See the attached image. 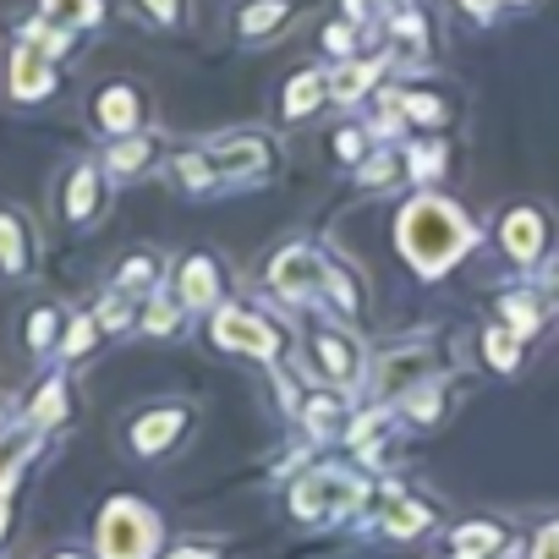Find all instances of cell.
<instances>
[{"label":"cell","mask_w":559,"mask_h":559,"mask_svg":"<svg viewBox=\"0 0 559 559\" xmlns=\"http://www.w3.org/2000/svg\"><path fill=\"white\" fill-rule=\"evenodd\" d=\"M209 159H214V170H219V176H252V170H269V159H274V154H269V143H263L258 132H252V138H247V132H236V138H219Z\"/></svg>","instance_id":"cell-7"},{"label":"cell","mask_w":559,"mask_h":559,"mask_svg":"<svg viewBox=\"0 0 559 559\" xmlns=\"http://www.w3.org/2000/svg\"><path fill=\"white\" fill-rule=\"evenodd\" d=\"M379 72H384V61H346V67L330 78V94H335V99H362V88H368Z\"/></svg>","instance_id":"cell-18"},{"label":"cell","mask_w":559,"mask_h":559,"mask_svg":"<svg viewBox=\"0 0 559 559\" xmlns=\"http://www.w3.org/2000/svg\"><path fill=\"white\" fill-rule=\"evenodd\" d=\"M368 510H373V521H379L390 537H412V532L428 526V510H423L417 499H406L401 488H373V493H368Z\"/></svg>","instance_id":"cell-6"},{"label":"cell","mask_w":559,"mask_h":559,"mask_svg":"<svg viewBox=\"0 0 559 559\" xmlns=\"http://www.w3.org/2000/svg\"><path fill=\"white\" fill-rule=\"evenodd\" d=\"M181 428H187V412H148V417L132 428V450H138V455H154V450H165Z\"/></svg>","instance_id":"cell-14"},{"label":"cell","mask_w":559,"mask_h":559,"mask_svg":"<svg viewBox=\"0 0 559 559\" xmlns=\"http://www.w3.org/2000/svg\"><path fill=\"white\" fill-rule=\"evenodd\" d=\"M390 176H395V165H390V154H373V159H368V165L357 170V181H368V187H384Z\"/></svg>","instance_id":"cell-33"},{"label":"cell","mask_w":559,"mask_h":559,"mask_svg":"<svg viewBox=\"0 0 559 559\" xmlns=\"http://www.w3.org/2000/svg\"><path fill=\"white\" fill-rule=\"evenodd\" d=\"M50 330H56V313H50V308H45V313H39V319H34V324H28V346H34V352H39V346H45V341H50Z\"/></svg>","instance_id":"cell-36"},{"label":"cell","mask_w":559,"mask_h":559,"mask_svg":"<svg viewBox=\"0 0 559 559\" xmlns=\"http://www.w3.org/2000/svg\"><path fill=\"white\" fill-rule=\"evenodd\" d=\"M308 428H313V439H330V433L341 428V401L313 395V406H308Z\"/></svg>","instance_id":"cell-27"},{"label":"cell","mask_w":559,"mask_h":559,"mask_svg":"<svg viewBox=\"0 0 559 559\" xmlns=\"http://www.w3.org/2000/svg\"><path fill=\"white\" fill-rule=\"evenodd\" d=\"M61 412H67V384L56 379V384H45V395H39V406H34L28 417H34V423H56Z\"/></svg>","instance_id":"cell-28"},{"label":"cell","mask_w":559,"mask_h":559,"mask_svg":"<svg viewBox=\"0 0 559 559\" xmlns=\"http://www.w3.org/2000/svg\"><path fill=\"white\" fill-rule=\"evenodd\" d=\"M0 537H7V504H0Z\"/></svg>","instance_id":"cell-42"},{"label":"cell","mask_w":559,"mask_h":559,"mask_svg":"<svg viewBox=\"0 0 559 559\" xmlns=\"http://www.w3.org/2000/svg\"><path fill=\"white\" fill-rule=\"evenodd\" d=\"M99 17H105L99 0H45V23H56V28H67V34H78V28H88V23H99Z\"/></svg>","instance_id":"cell-17"},{"label":"cell","mask_w":559,"mask_h":559,"mask_svg":"<svg viewBox=\"0 0 559 559\" xmlns=\"http://www.w3.org/2000/svg\"><path fill=\"white\" fill-rule=\"evenodd\" d=\"M488 548H499V526L493 521H466L455 532V559H483Z\"/></svg>","instance_id":"cell-19"},{"label":"cell","mask_w":559,"mask_h":559,"mask_svg":"<svg viewBox=\"0 0 559 559\" xmlns=\"http://www.w3.org/2000/svg\"><path fill=\"white\" fill-rule=\"evenodd\" d=\"M324 88H330L324 72H302V78H292V83H286V116H292V121L313 116V110L324 105Z\"/></svg>","instance_id":"cell-15"},{"label":"cell","mask_w":559,"mask_h":559,"mask_svg":"<svg viewBox=\"0 0 559 559\" xmlns=\"http://www.w3.org/2000/svg\"><path fill=\"white\" fill-rule=\"evenodd\" d=\"M368 499V488L357 477H341V472H313L292 488V510L302 521H319V515H346Z\"/></svg>","instance_id":"cell-3"},{"label":"cell","mask_w":559,"mask_h":559,"mask_svg":"<svg viewBox=\"0 0 559 559\" xmlns=\"http://www.w3.org/2000/svg\"><path fill=\"white\" fill-rule=\"evenodd\" d=\"M292 12H302L297 0H247V7L236 12V34H241V39H263V34H274L280 23H292Z\"/></svg>","instance_id":"cell-11"},{"label":"cell","mask_w":559,"mask_h":559,"mask_svg":"<svg viewBox=\"0 0 559 559\" xmlns=\"http://www.w3.org/2000/svg\"><path fill=\"white\" fill-rule=\"evenodd\" d=\"M219 297V269L214 258H187L181 263V302L187 308H209Z\"/></svg>","instance_id":"cell-13"},{"label":"cell","mask_w":559,"mask_h":559,"mask_svg":"<svg viewBox=\"0 0 559 559\" xmlns=\"http://www.w3.org/2000/svg\"><path fill=\"white\" fill-rule=\"evenodd\" d=\"M170 559H209V548H176Z\"/></svg>","instance_id":"cell-40"},{"label":"cell","mask_w":559,"mask_h":559,"mask_svg":"<svg viewBox=\"0 0 559 559\" xmlns=\"http://www.w3.org/2000/svg\"><path fill=\"white\" fill-rule=\"evenodd\" d=\"M324 50L346 61V56H352V28H341V23H330V28H324Z\"/></svg>","instance_id":"cell-34"},{"label":"cell","mask_w":559,"mask_h":559,"mask_svg":"<svg viewBox=\"0 0 559 559\" xmlns=\"http://www.w3.org/2000/svg\"><path fill=\"white\" fill-rule=\"evenodd\" d=\"M439 401H444L439 390H412V417L417 423H439V412H444Z\"/></svg>","instance_id":"cell-31"},{"label":"cell","mask_w":559,"mask_h":559,"mask_svg":"<svg viewBox=\"0 0 559 559\" xmlns=\"http://www.w3.org/2000/svg\"><path fill=\"white\" fill-rule=\"evenodd\" d=\"M335 154L341 159H357L362 154V132H335Z\"/></svg>","instance_id":"cell-38"},{"label":"cell","mask_w":559,"mask_h":559,"mask_svg":"<svg viewBox=\"0 0 559 559\" xmlns=\"http://www.w3.org/2000/svg\"><path fill=\"white\" fill-rule=\"evenodd\" d=\"M159 543V521L138 499H116L99 521V554L105 559H148Z\"/></svg>","instance_id":"cell-2"},{"label":"cell","mask_w":559,"mask_h":559,"mask_svg":"<svg viewBox=\"0 0 559 559\" xmlns=\"http://www.w3.org/2000/svg\"><path fill=\"white\" fill-rule=\"evenodd\" d=\"M94 198H99V176L94 170H78L72 187H67V214L72 219H88L94 214Z\"/></svg>","instance_id":"cell-23"},{"label":"cell","mask_w":559,"mask_h":559,"mask_svg":"<svg viewBox=\"0 0 559 559\" xmlns=\"http://www.w3.org/2000/svg\"><path fill=\"white\" fill-rule=\"evenodd\" d=\"M214 341L225 352H252V357H280V330H269L258 313H241V308H225L214 319Z\"/></svg>","instance_id":"cell-5"},{"label":"cell","mask_w":559,"mask_h":559,"mask_svg":"<svg viewBox=\"0 0 559 559\" xmlns=\"http://www.w3.org/2000/svg\"><path fill=\"white\" fill-rule=\"evenodd\" d=\"M269 274H274L280 297H292V302H308V297L324 292V258L313 247H286V252L274 258Z\"/></svg>","instance_id":"cell-4"},{"label":"cell","mask_w":559,"mask_h":559,"mask_svg":"<svg viewBox=\"0 0 559 559\" xmlns=\"http://www.w3.org/2000/svg\"><path fill=\"white\" fill-rule=\"evenodd\" d=\"M472 225L461 219V209H450L444 198H417L406 214H401V252L428 269V274H444L466 247H472Z\"/></svg>","instance_id":"cell-1"},{"label":"cell","mask_w":559,"mask_h":559,"mask_svg":"<svg viewBox=\"0 0 559 559\" xmlns=\"http://www.w3.org/2000/svg\"><path fill=\"white\" fill-rule=\"evenodd\" d=\"M472 12H493V7H504V0H466Z\"/></svg>","instance_id":"cell-41"},{"label":"cell","mask_w":559,"mask_h":559,"mask_svg":"<svg viewBox=\"0 0 559 559\" xmlns=\"http://www.w3.org/2000/svg\"><path fill=\"white\" fill-rule=\"evenodd\" d=\"M401 110H406L412 121H423V127H439V121H444V105H439V99H423V94H406Z\"/></svg>","instance_id":"cell-29"},{"label":"cell","mask_w":559,"mask_h":559,"mask_svg":"<svg viewBox=\"0 0 559 559\" xmlns=\"http://www.w3.org/2000/svg\"><path fill=\"white\" fill-rule=\"evenodd\" d=\"M324 292L341 302V313H346V319H357V313H362V292H357V280H352L341 263H324Z\"/></svg>","instance_id":"cell-20"},{"label":"cell","mask_w":559,"mask_h":559,"mask_svg":"<svg viewBox=\"0 0 559 559\" xmlns=\"http://www.w3.org/2000/svg\"><path fill=\"white\" fill-rule=\"evenodd\" d=\"M412 170H417V181H428L439 170V148H412Z\"/></svg>","instance_id":"cell-35"},{"label":"cell","mask_w":559,"mask_h":559,"mask_svg":"<svg viewBox=\"0 0 559 559\" xmlns=\"http://www.w3.org/2000/svg\"><path fill=\"white\" fill-rule=\"evenodd\" d=\"M88 341H94V324H88V319H78V324H72V335H67V357L88 352Z\"/></svg>","instance_id":"cell-37"},{"label":"cell","mask_w":559,"mask_h":559,"mask_svg":"<svg viewBox=\"0 0 559 559\" xmlns=\"http://www.w3.org/2000/svg\"><path fill=\"white\" fill-rule=\"evenodd\" d=\"M537 247H543V219H537L532 209H510V214H504V252H510L515 263H532Z\"/></svg>","instance_id":"cell-12"},{"label":"cell","mask_w":559,"mask_h":559,"mask_svg":"<svg viewBox=\"0 0 559 559\" xmlns=\"http://www.w3.org/2000/svg\"><path fill=\"white\" fill-rule=\"evenodd\" d=\"M313 357H319V368H324L330 379H341V384H352V379L362 373V352H357V341L341 335V330H319V335H313Z\"/></svg>","instance_id":"cell-9"},{"label":"cell","mask_w":559,"mask_h":559,"mask_svg":"<svg viewBox=\"0 0 559 559\" xmlns=\"http://www.w3.org/2000/svg\"><path fill=\"white\" fill-rule=\"evenodd\" d=\"M56 88V72H50V56L28 39L17 56H12V94L17 99H45Z\"/></svg>","instance_id":"cell-8"},{"label":"cell","mask_w":559,"mask_h":559,"mask_svg":"<svg viewBox=\"0 0 559 559\" xmlns=\"http://www.w3.org/2000/svg\"><path fill=\"white\" fill-rule=\"evenodd\" d=\"M99 127H105V132H132V127H138V94L121 88V83L105 88V94H99Z\"/></svg>","instance_id":"cell-16"},{"label":"cell","mask_w":559,"mask_h":559,"mask_svg":"<svg viewBox=\"0 0 559 559\" xmlns=\"http://www.w3.org/2000/svg\"><path fill=\"white\" fill-rule=\"evenodd\" d=\"M176 176L198 192V187H209L219 170H214V159H209V148H203V154H181V159H176Z\"/></svg>","instance_id":"cell-25"},{"label":"cell","mask_w":559,"mask_h":559,"mask_svg":"<svg viewBox=\"0 0 559 559\" xmlns=\"http://www.w3.org/2000/svg\"><path fill=\"white\" fill-rule=\"evenodd\" d=\"M483 352H488V362H493L499 373H510V368H515V357H521L510 330H488V335H483Z\"/></svg>","instance_id":"cell-26"},{"label":"cell","mask_w":559,"mask_h":559,"mask_svg":"<svg viewBox=\"0 0 559 559\" xmlns=\"http://www.w3.org/2000/svg\"><path fill=\"white\" fill-rule=\"evenodd\" d=\"M23 263H28L23 225H17L12 214H0V269H7V274H23Z\"/></svg>","instance_id":"cell-22"},{"label":"cell","mask_w":559,"mask_h":559,"mask_svg":"<svg viewBox=\"0 0 559 559\" xmlns=\"http://www.w3.org/2000/svg\"><path fill=\"white\" fill-rule=\"evenodd\" d=\"M433 373V357L428 352H395V357H384L379 362V395H412L417 390V379H428Z\"/></svg>","instance_id":"cell-10"},{"label":"cell","mask_w":559,"mask_h":559,"mask_svg":"<svg viewBox=\"0 0 559 559\" xmlns=\"http://www.w3.org/2000/svg\"><path fill=\"white\" fill-rule=\"evenodd\" d=\"M67 559H78V554H67Z\"/></svg>","instance_id":"cell-43"},{"label":"cell","mask_w":559,"mask_h":559,"mask_svg":"<svg viewBox=\"0 0 559 559\" xmlns=\"http://www.w3.org/2000/svg\"><path fill=\"white\" fill-rule=\"evenodd\" d=\"M532 559H559V526H548V532L537 537V548H532Z\"/></svg>","instance_id":"cell-39"},{"label":"cell","mask_w":559,"mask_h":559,"mask_svg":"<svg viewBox=\"0 0 559 559\" xmlns=\"http://www.w3.org/2000/svg\"><path fill=\"white\" fill-rule=\"evenodd\" d=\"M138 7H143V17H148V23H165V28L181 17V0H138Z\"/></svg>","instance_id":"cell-32"},{"label":"cell","mask_w":559,"mask_h":559,"mask_svg":"<svg viewBox=\"0 0 559 559\" xmlns=\"http://www.w3.org/2000/svg\"><path fill=\"white\" fill-rule=\"evenodd\" d=\"M148 159H154V143H148V138H127V143L110 148L105 165H110V176H132V170H143Z\"/></svg>","instance_id":"cell-21"},{"label":"cell","mask_w":559,"mask_h":559,"mask_svg":"<svg viewBox=\"0 0 559 559\" xmlns=\"http://www.w3.org/2000/svg\"><path fill=\"white\" fill-rule=\"evenodd\" d=\"M499 313H504V324H510L515 335H532V330L543 324V308H537L532 297H499Z\"/></svg>","instance_id":"cell-24"},{"label":"cell","mask_w":559,"mask_h":559,"mask_svg":"<svg viewBox=\"0 0 559 559\" xmlns=\"http://www.w3.org/2000/svg\"><path fill=\"white\" fill-rule=\"evenodd\" d=\"M143 330H148V335H170V330H176V308H170L165 297H154V302H148V319H143Z\"/></svg>","instance_id":"cell-30"}]
</instances>
